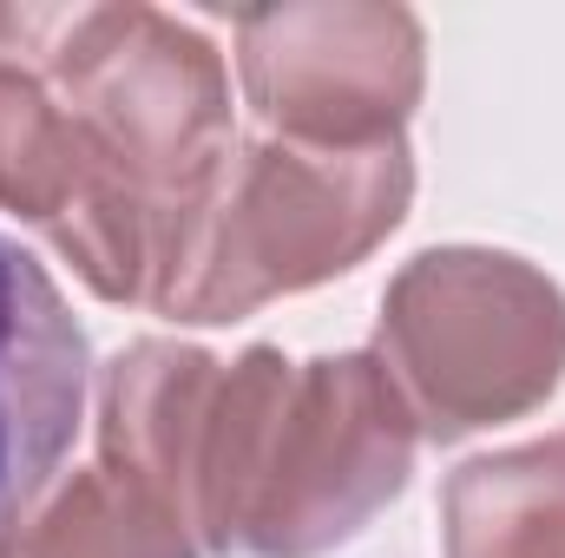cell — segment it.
<instances>
[{
  "mask_svg": "<svg viewBox=\"0 0 565 558\" xmlns=\"http://www.w3.org/2000/svg\"><path fill=\"white\" fill-rule=\"evenodd\" d=\"M415 164L408 144H302L264 139L231 151L191 257L164 289L178 322H231L257 302L342 277L369 257L408 211Z\"/></svg>",
  "mask_w": 565,
  "mask_h": 558,
  "instance_id": "obj_3",
  "label": "cell"
},
{
  "mask_svg": "<svg viewBox=\"0 0 565 558\" xmlns=\"http://www.w3.org/2000/svg\"><path fill=\"white\" fill-rule=\"evenodd\" d=\"M231 164L217 46L158 7H0V204L106 302H164Z\"/></svg>",
  "mask_w": 565,
  "mask_h": 558,
  "instance_id": "obj_1",
  "label": "cell"
},
{
  "mask_svg": "<svg viewBox=\"0 0 565 558\" xmlns=\"http://www.w3.org/2000/svg\"><path fill=\"white\" fill-rule=\"evenodd\" d=\"M250 106L302 144H388L422 99V26L402 7H277L237 20Z\"/></svg>",
  "mask_w": 565,
  "mask_h": 558,
  "instance_id": "obj_5",
  "label": "cell"
},
{
  "mask_svg": "<svg viewBox=\"0 0 565 558\" xmlns=\"http://www.w3.org/2000/svg\"><path fill=\"white\" fill-rule=\"evenodd\" d=\"M415 460V415L382 355L217 362L191 427L178 519L204 552L316 558L382 513Z\"/></svg>",
  "mask_w": 565,
  "mask_h": 558,
  "instance_id": "obj_2",
  "label": "cell"
},
{
  "mask_svg": "<svg viewBox=\"0 0 565 558\" xmlns=\"http://www.w3.org/2000/svg\"><path fill=\"white\" fill-rule=\"evenodd\" d=\"M440 526L447 558H565V433L460 466Z\"/></svg>",
  "mask_w": 565,
  "mask_h": 558,
  "instance_id": "obj_7",
  "label": "cell"
},
{
  "mask_svg": "<svg viewBox=\"0 0 565 558\" xmlns=\"http://www.w3.org/2000/svg\"><path fill=\"white\" fill-rule=\"evenodd\" d=\"M86 420V329L60 282L0 237V539L53 493Z\"/></svg>",
  "mask_w": 565,
  "mask_h": 558,
  "instance_id": "obj_6",
  "label": "cell"
},
{
  "mask_svg": "<svg viewBox=\"0 0 565 558\" xmlns=\"http://www.w3.org/2000/svg\"><path fill=\"white\" fill-rule=\"evenodd\" d=\"M382 368L434 440L526 415L565 368L559 282L507 250H427L382 296Z\"/></svg>",
  "mask_w": 565,
  "mask_h": 558,
  "instance_id": "obj_4",
  "label": "cell"
},
{
  "mask_svg": "<svg viewBox=\"0 0 565 558\" xmlns=\"http://www.w3.org/2000/svg\"><path fill=\"white\" fill-rule=\"evenodd\" d=\"M7 558H198V539L106 466L73 473L7 539Z\"/></svg>",
  "mask_w": 565,
  "mask_h": 558,
  "instance_id": "obj_8",
  "label": "cell"
}]
</instances>
